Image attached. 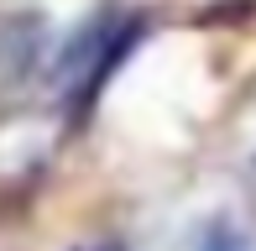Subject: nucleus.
<instances>
[{
	"label": "nucleus",
	"mask_w": 256,
	"mask_h": 251,
	"mask_svg": "<svg viewBox=\"0 0 256 251\" xmlns=\"http://www.w3.org/2000/svg\"><path fill=\"white\" fill-rule=\"evenodd\" d=\"M131 37H136V21H126L120 10H100L94 21H84L68 37V48L58 52V63H52L58 94H68V100L94 94V84L115 68L120 48H131Z\"/></svg>",
	"instance_id": "1"
},
{
	"label": "nucleus",
	"mask_w": 256,
	"mask_h": 251,
	"mask_svg": "<svg viewBox=\"0 0 256 251\" xmlns=\"http://www.w3.org/2000/svg\"><path fill=\"white\" fill-rule=\"evenodd\" d=\"M89 251H100V246H89Z\"/></svg>",
	"instance_id": "3"
},
{
	"label": "nucleus",
	"mask_w": 256,
	"mask_h": 251,
	"mask_svg": "<svg viewBox=\"0 0 256 251\" xmlns=\"http://www.w3.org/2000/svg\"><path fill=\"white\" fill-rule=\"evenodd\" d=\"M194 251H256V236L236 220V214H214V220L199 225Z\"/></svg>",
	"instance_id": "2"
}]
</instances>
